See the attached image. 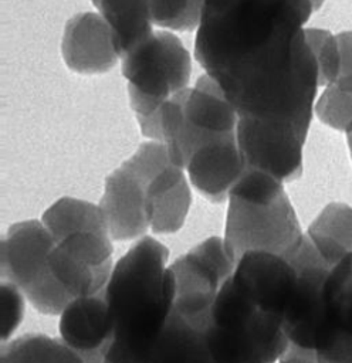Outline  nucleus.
I'll use <instances>...</instances> for the list:
<instances>
[{
  "label": "nucleus",
  "instance_id": "nucleus-14",
  "mask_svg": "<svg viewBox=\"0 0 352 363\" xmlns=\"http://www.w3.org/2000/svg\"><path fill=\"white\" fill-rule=\"evenodd\" d=\"M61 52L71 71L85 75L106 72L119 58L108 23L91 11L75 14L67 21Z\"/></svg>",
  "mask_w": 352,
  "mask_h": 363
},
{
  "label": "nucleus",
  "instance_id": "nucleus-16",
  "mask_svg": "<svg viewBox=\"0 0 352 363\" xmlns=\"http://www.w3.org/2000/svg\"><path fill=\"white\" fill-rule=\"evenodd\" d=\"M60 337L78 354L108 346L112 322L104 291L74 298L60 313Z\"/></svg>",
  "mask_w": 352,
  "mask_h": 363
},
{
  "label": "nucleus",
  "instance_id": "nucleus-3",
  "mask_svg": "<svg viewBox=\"0 0 352 363\" xmlns=\"http://www.w3.org/2000/svg\"><path fill=\"white\" fill-rule=\"evenodd\" d=\"M304 235L282 182L246 167L227 197L223 237L236 262L247 251H268L288 259Z\"/></svg>",
  "mask_w": 352,
  "mask_h": 363
},
{
  "label": "nucleus",
  "instance_id": "nucleus-12",
  "mask_svg": "<svg viewBox=\"0 0 352 363\" xmlns=\"http://www.w3.org/2000/svg\"><path fill=\"white\" fill-rule=\"evenodd\" d=\"M230 282L258 311L282 320L295 288L297 271L278 254L247 251L237 259Z\"/></svg>",
  "mask_w": 352,
  "mask_h": 363
},
{
  "label": "nucleus",
  "instance_id": "nucleus-28",
  "mask_svg": "<svg viewBox=\"0 0 352 363\" xmlns=\"http://www.w3.org/2000/svg\"><path fill=\"white\" fill-rule=\"evenodd\" d=\"M346 140H348V146H349V152H351V157H352V129L346 130Z\"/></svg>",
  "mask_w": 352,
  "mask_h": 363
},
{
  "label": "nucleus",
  "instance_id": "nucleus-23",
  "mask_svg": "<svg viewBox=\"0 0 352 363\" xmlns=\"http://www.w3.org/2000/svg\"><path fill=\"white\" fill-rule=\"evenodd\" d=\"M305 38L317 60L319 86L334 84L341 75V54L336 35L322 28H305Z\"/></svg>",
  "mask_w": 352,
  "mask_h": 363
},
{
  "label": "nucleus",
  "instance_id": "nucleus-29",
  "mask_svg": "<svg viewBox=\"0 0 352 363\" xmlns=\"http://www.w3.org/2000/svg\"><path fill=\"white\" fill-rule=\"evenodd\" d=\"M322 3H324V0H311V4L314 7V10H318L322 6Z\"/></svg>",
  "mask_w": 352,
  "mask_h": 363
},
{
  "label": "nucleus",
  "instance_id": "nucleus-15",
  "mask_svg": "<svg viewBox=\"0 0 352 363\" xmlns=\"http://www.w3.org/2000/svg\"><path fill=\"white\" fill-rule=\"evenodd\" d=\"M185 170L193 187L210 201L227 200L231 187L246 170L236 133L200 145L190 155Z\"/></svg>",
  "mask_w": 352,
  "mask_h": 363
},
{
  "label": "nucleus",
  "instance_id": "nucleus-18",
  "mask_svg": "<svg viewBox=\"0 0 352 363\" xmlns=\"http://www.w3.org/2000/svg\"><path fill=\"white\" fill-rule=\"evenodd\" d=\"M145 363H210L203 328H197L173 309Z\"/></svg>",
  "mask_w": 352,
  "mask_h": 363
},
{
  "label": "nucleus",
  "instance_id": "nucleus-22",
  "mask_svg": "<svg viewBox=\"0 0 352 363\" xmlns=\"http://www.w3.org/2000/svg\"><path fill=\"white\" fill-rule=\"evenodd\" d=\"M152 24L175 31H192L199 27L203 0H146Z\"/></svg>",
  "mask_w": 352,
  "mask_h": 363
},
{
  "label": "nucleus",
  "instance_id": "nucleus-8",
  "mask_svg": "<svg viewBox=\"0 0 352 363\" xmlns=\"http://www.w3.org/2000/svg\"><path fill=\"white\" fill-rule=\"evenodd\" d=\"M123 163L145 180L150 230L158 234L180 230L192 204V194L183 169L172 162L165 143L145 142Z\"/></svg>",
  "mask_w": 352,
  "mask_h": 363
},
{
  "label": "nucleus",
  "instance_id": "nucleus-2",
  "mask_svg": "<svg viewBox=\"0 0 352 363\" xmlns=\"http://www.w3.org/2000/svg\"><path fill=\"white\" fill-rule=\"evenodd\" d=\"M167 257L162 242L143 237L114 265L104 288L112 322L104 363H145L175 308Z\"/></svg>",
  "mask_w": 352,
  "mask_h": 363
},
{
  "label": "nucleus",
  "instance_id": "nucleus-27",
  "mask_svg": "<svg viewBox=\"0 0 352 363\" xmlns=\"http://www.w3.org/2000/svg\"><path fill=\"white\" fill-rule=\"evenodd\" d=\"M277 363H318V359L315 350L304 349L294 343H290L288 349Z\"/></svg>",
  "mask_w": 352,
  "mask_h": 363
},
{
  "label": "nucleus",
  "instance_id": "nucleus-6",
  "mask_svg": "<svg viewBox=\"0 0 352 363\" xmlns=\"http://www.w3.org/2000/svg\"><path fill=\"white\" fill-rule=\"evenodd\" d=\"M54 238L38 220L13 224L1 241V278L16 285L44 315H60L72 299L50 269Z\"/></svg>",
  "mask_w": 352,
  "mask_h": 363
},
{
  "label": "nucleus",
  "instance_id": "nucleus-19",
  "mask_svg": "<svg viewBox=\"0 0 352 363\" xmlns=\"http://www.w3.org/2000/svg\"><path fill=\"white\" fill-rule=\"evenodd\" d=\"M91 1L112 30L119 58L153 34L146 0Z\"/></svg>",
  "mask_w": 352,
  "mask_h": 363
},
{
  "label": "nucleus",
  "instance_id": "nucleus-13",
  "mask_svg": "<svg viewBox=\"0 0 352 363\" xmlns=\"http://www.w3.org/2000/svg\"><path fill=\"white\" fill-rule=\"evenodd\" d=\"M98 206L104 213L112 240H132L150 228L145 180L125 163L106 176Z\"/></svg>",
  "mask_w": 352,
  "mask_h": 363
},
{
  "label": "nucleus",
  "instance_id": "nucleus-7",
  "mask_svg": "<svg viewBox=\"0 0 352 363\" xmlns=\"http://www.w3.org/2000/svg\"><path fill=\"white\" fill-rule=\"evenodd\" d=\"M236 268L224 240L210 237L177 258L170 269L175 275V312L197 328H204L211 306Z\"/></svg>",
  "mask_w": 352,
  "mask_h": 363
},
{
  "label": "nucleus",
  "instance_id": "nucleus-11",
  "mask_svg": "<svg viewBox=\"0 0 352 363\" xmlns=\"http://www.w3.org/2000/svg\"><path fill=\"white\" fill-rule=\"evenodd\" d=\"M236 138L246 167L265 172L282 183L302 174V146L307 138L294 125L238 116Z\"/></svg>",
  "mask_w": 352,
  "mask_h": 363
},
{
  "label": "nucleus",
  "instance_id": "nucleus-25",
  "mask_svg": "<svg viewBox=\"0 0 352 363\" xmlns=\"http://www.w3.org/2000/svg\"><path fill=\"white\" fill-rule=\"evenodd\" d=\"M24 295L11 282L1 284V339L6 340L18 326L24 313Z\"/></svg>",
  "mask_w": 352,
  "mask_h": 363
},
{
  "label": "nucleus",
  "instance_id": "nucleus-5",
  "mask_svg": "<svg viewBox=\"0 0 352 363\" xmlns=\"http://www.w3.org/2000/svg\"><path fill=\"white\" fill-rule=\"evenodd\" d=\"M192 64L182 41L169 31L153 34L122 57L121 72L136 118L152 115L165 101L187 88Z\"/></svg>",
  "mask_w": 352,
  "mask_h": 363
},
{
  "label": "nucleus",
  "instance_id": "nucleus-26",
  "mask_svg": "<svg viewBox=\"0 0 352 363\" xmlns=\"http://www.w3.org/2000/svg\"><path fill=\"white\" fill-rule=\"evenodd\" d=\"M336 40H338V45H339V54H341V75H339V78L352 75V30L342 31V33L336 34Z\"/></svg>",
  "mask_w": 352,
  "mask_h": 363
},
{
  "label": "nucleus",
  "instance_id": "nucleus-1",
  "mask_svg": "<svg viewBox=\"0 0 352 363\" xmlns=\"http://www.w3.org/2000/svg\"><path fill=\"white\" fill-rule=\"evenodd\" d=\"M312 11L311 0H203L194 57L224 84L291 52Z\"/></svg>",
  "mask_w": 352,
  "mask_h": 363
},
{
  "label": "nucleus",
  "instance_id": "nucleus-10",
  "mask_svg": "<svg viewBox=\"0 0 352 363\" xmlns=\"http://www.w3.org/2000/svg\"><path fill=\"white\" fill-rule=\"evenodd\" d=\"M112 237L108 227L71 231L55 240L50 254V269L71 296L104 291L112 272Z\"/></svg>",
  "mask_w": 352,
  "mask_h": 363
},
{
  "label": "nucleus",
  "instance_id": "nucleus-17",
  "mask_svg": "<svg viewBox=\"0 0 352 363\" xmlns=\"http://www.w3.org/2000/svg\"><path fill=\"white\" fill-rule=\"evenodd\" d=\"M322 299L328 339L317 353L329 350L345 336H352V254L331 267L324 282Z\"/></svg>",
  "mask_w": 352,
  "mask_h": 363
},
{
  "label": "nucleus",
  "instance_id": "nucleus-4",
  "mask_svg": "<svg viewBox=\"0 0 352 363\" xmlns=\"http://www.w3.org/2000/svg\"><path fill=\"white\" fill-rule=\"evenodd\" d=\"M203 336L210 363H277L290 345L282 320L258 311L230 278L211 306Z\"/></svg>",
  "mask_w": 352,
  "mask_h": 363
},
{
  "label": "nucleus",
  "instance_id": "nucleus-9",
  "mask_svg": "<svg viewBox=\"0 0 352 363\" xmlns=\"http://www.w3.org/2000/svg\"><path fill=\"white\" fill-rule=\"evenodd\" d=\"M288 261L297 271V282L282 318V328L290 343L318 352L328 339L322 289L331 267L307 234Z\"/></svg>",
  "mask_w": 352,
  "mask_h": 363
},
{
  "label": "nucleus",
  "instance_id": "nucleus-21",
  "mask_svg": "<svg viewBox=\"0 0 352 363\" xmlns=\"http://www.w3.org/2000/svg\"><path fill=\"white\" fill-rule=\"evenodd\" d=\"M0 363H84L61 337L28 333L1 347Z\"/></svg>",
  "mask_w": 352,
  "mask_h": 363
},
{
  "label": "nucleus",
  "instance_id": "nucleus-20",
  "mask_svg": "<svg viewBox=\"0 0 352 363\" xmlns=\"http://www.w3.org/2000/svg\"><path fill=\"white\" fill-rule=\"evenodd\" d=\"M305 234L325 262L334 267L352 254V207L343 203L328 204Z\"/></svg>",
  "mask_w": 352,
  "mask_h": 363
},
{
  "label": "nucleus",
  "instance_id": "nucleus-24",
  "mask_svg": "<svg viewBox=\"0 0 352 363\" xmlns=\"http://www.w3.org/2000/svg\"><path fill=\"white\" fill-rule=\"evenodd\" d=\"M315 113L325 125L345 132L352 123V88L326 85L315 104Z\"/></svg>",
  "mask_w": 352,
  "mask_h": 363
}]
</instances>
